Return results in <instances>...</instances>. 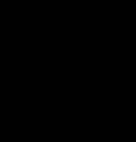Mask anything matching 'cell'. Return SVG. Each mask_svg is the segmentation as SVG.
Instances as JSON below:
<instances>
[{"label":"cell","mask_w":136,"mask_h":142,"mask_svg":"<svg viewBox=\"0 0 136 142\" xmlns=\"http://www.w3.org/2000/svg\"><path fill=\"white\" fill-rule=\"evenodd\" d=\"M8 142H18V141H8Z\"/></svg>","instance_id":"1"}]
</instances>
